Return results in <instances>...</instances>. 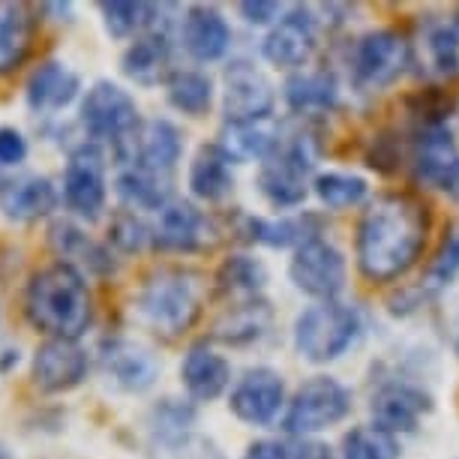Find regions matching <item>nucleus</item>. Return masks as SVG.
<instances>
[{"label":"nucleus","mask_w":459,"mask_h":459,"mask_svg":"<svg viewBox=\"0 0 459 459\" xmlns=\"http://www.w3.org/2000/svg\"><path fill=\"white\" fill-rule=\"evenodd\" d=\"M0 184H4V180H0Z\"/></svg>","instance_id":"3c124183"},{"label":"nucleus","mask_w":459,"mask_h":459,"mask_svg":"<svg viewBox=\"0 0 459 459\" xmlns=\"http://www.w3.org/2000/svg\"><path fill=\"white\" fill-rule=\"evenodd\" d=\"M211 244V220L189 202H171L153 225V249L162 253H198Z\"/></svg>","instance_id":"f3484780"},{"label":"nucleus","mask_w":459,"mask_h":459,"mask_svg":"<svg viewBox=\"0 0 459 459\" xmlns=\"http://www.w3.org/2000/svg\"><path fill=\"white\" fill-rule=\"evenodd\" d=\"M207 282L193 267L162 264L142 280L135 291V318L147 331L175 340L198 322L204 309Z\"/></svg>","instance_id":"7ed1b4c3"},{"label":"nucleus","mask_w":459,"mask_h":459,"mask_svg":"<svg viewBox=\"0 0 459 459\" xmlns=\"http://www.w3.org/2000/svg\"><path fill=\"white\" fill-rule=\"evenodd\" d=\"M423 48H427L429 69L441 79H456L459 75V19L438 22L423 33Z\"/></svg>","instance_id":"f704fd0d"},{"label":"nucleus","mask_w":459,"mask_h":459,"mask_svg":"<svg viewBox=\"0 0 459 459\" xmlns=\"http://www.w3.org/2000/svg\"><path fill=\"white\" fill-rule=\"evenodd\" d=\"M400 441L381 427H354L342 438V459H396Z\"/></svg>","instance_id":"c9c22d12"},{"label":"nucleus","mask_w":459,"mask_h":459,"mask_svg":"<svg viewBox=\"0 0 459 459\" xmlns=\"http://www.w3.org/2000/svg\"><path fill=\"white\" fill-rule=\"evenodd\" d=\"M82 126L93 144L106 142L115 147V157L124 160V153L129 151L138 129H142V120H138L135 100L120 84L102 79L84 91Z\"/></svg>","instance_id":"39448f33"},{"label":"nucleus","mask_w":459,"mask_h":459,"mask_svg":"<svg viewBox=\"0 0 459 459\" xmlns=\"http://www.w3.org/2000/svg\"><path fill=\"white\" fill-rule=\"evenodd\" d=\"M0 327H4V313H0Z\"/></svg>","instance_id":"09e8293b"},{"label":"nucleus","mask_w":459,"mask_h":459,"mask_svg":"<svg viewBox=\"0 0 459 459\" xmlns=\"http://www.w3.org/2000/svg\"><path fill=\"white\" fill-rule=\"evenodd\" d=\"M313 186H316V195L322 198L327 207H333V211H345V207L360 204L369 193L367 180L358 175H342V171L318 175Z\"/></svg>","instance_id":"4c0bfd02"},{"label":"nucleus","mask_w":459,"mask_h":459,"mask_svg":"<svg viewBox=\"0 0 459 459\" xmlns=\"http://www.w3.org/2000/svg\"><path fill=\"white\" fill-rule=\"evenodd\" d=\"M318 46L316 19L307 10H294L273 24L262 42V55L267 64L282 69H298L313 57Z\"/></svg>","instance_id":"dca6fc26"},{"label":"nucleus","mask_w":459,"mask_h":459,"mask_svg":"<svg viewBox=\"0 0 459 459\" xmlns=\"http://www.w3.org/2000/svg\"><path fill=\"white\" fill-rule=\"evenodd\" d=\"M180 157H184V135H180V129L171 120L157 117L142 124V129H138V135L133 138V144H129V151L124 153L120 162L171 178Z\"/></svg>","instance_id":"2eb2a0df"},{"label":"nucleus","mask_w":459,"mask_h":459,"mask_svg":"<svg viewBox=\"0 0 459 459\" xmlns=\"http://www.w3.org/2000/svg\"><path fill=\"white\" fill-rule=\"evenodd\" d=\"M285 405V381L280 372L255 367L244 372L229 396V409L249 427H271Z\"/></svg>","instance_id":"4468645a"},{"label":"nucleus","mask_w":459,"mask_h":459,"mask_svg":"<svg viewBox=\"0 0 459 459\" xmlns=\"http://www.w3.org/2000/svg\"><path fill=\"white\" fill-rule=\"evenodd\" d=\"M238 10H240V15H244L249 24L280 22V4H273V0H244Z\"/></svg>","instance_id":"c03bdc74"},{"label":"nucleus","mask_w":459,"mask_h":459,"mask_svg":"<svg viewBox=\"0 0 459 459\" xmlns=\"http://www.w3.org/2000/svg\"><path fill=\"white\" fill-rule=\"evenodd\" d=\"M445 189L459 202V166H456V171H454V178L447 180V186H445Z\"/></svg>","instance_id":"49530a36"},{"label":"nucleus","mask_w":459,"mask_h":459,"mask_svg":"<svg viewBox=\"0 0 459 459\" xmlns=\"http://www.w3.org/2000/svg\"><path fill=\"white\" fill-rule=\"evenodd\" d=\"M28 138H24L15 126H0V169L22 166L28 160Z\"/></svg>","instance_id":"37998d69"},{"label":"nucleus","mask_w":459,"mask_h":459,"mask_svg":"<svg viewBox=\"0 0 459 459\" xmlns=\"http://www.w3.org/2000/svg\"><path fill=\"white\" fill-rule=\"evenodd\" d=\"M351 411V394L349 387L340 385L331 376H313L298 387L285 409L282 427L289 436H313L333 423H340Z\"/></svg>","instance_id":"423d86ee"},{"label":"nucleus","mask_w":459,"mask_h":459,"mask_svg":"<svg viewBox=\"0 0 459 459\" xmlns=\"http://www.w3.org/2000/svg\"><path fill=\"white\" fill-rule=\"evenodd\" d=\"M244 459H331L322 445H285V441H255Z\"/></svg>","instance_id":"79ce46f5"},{"label":"nucleus","mask_w":459,"mask_h":459,"mask_svg":"<svg viewBox=\"0 0 459 459\" xmlns=\"http://www.w3.org/2000/svg\"><path fill=\"white\" fill-rule=\"evenodd\" d=\"M166 97L171 108L184 111L189 117H202L213 106V82L198 69H178L166 82Z\"/></svg>","instance_id":"c756f323"},{"label":"nucleus","mask_w":459,"mask_h":459,"mask_svg":"<svg viewBox=\"0 0 459 459\" xmlns=\"http://www.w3.org/2000/svg\"><path fill=\"white\" fill-rule=\"evenodd\" d=\"M24 316L48 340L79 342L93 322V294L84 273L64 262L37 271L24 289Z\"/></svg>","instance_id":"f03ea898"},{"label":"nucleus","mask_w":459,"mask_h":459,"mask_svg":"<svg viewBox=\"0 0 459 459\" xmlns=\"http://www.w3.org/2000/svg\"><path fill=\"white\" fill-rule=\"evenodd\" d=\"M102 24H106L111 39H129L142 37V30H151L157 24V6L153 4H126V0H111V4H100Z\"/></svg>","instance_id":"72a5a7b5"},{"label":"nucleus","mask_w":459,"mask_h":459,"mask_svg":"<svg viewBox=\"0 0 459 459\" xmlns=\"http://www.w3.org/2000/svg\"><path fill=\"white\" fill-rule=\"evenodd\" d=\"M180 37H184L186 55L198 60V64H213V60L225 57L231 46V28L222 19L220 10L204 4L189 6L184 22H180Z\"/></svg>","instance_id":"4be33fe9"},{"label":"nucleus","mask_w":459,"mask_h":459,"mask_svg":"<svg viewBox=\"0 0 459 459\" xmlns=\"http://www.w3.org/2000/svg\"><path fill=\"white\" fill-rule=\"evenodd\" d=\"M64 198L66 211L79 220H100L106 211L108 184H106V153L100 144L82 142L79 147L69 151L66 169H64Z\"/></svg>","instance_id":"6e6552de"},{"label":"nucleus","mask_w":459,"mask_h":459,"mask_svg":"<svg viewBox=\"0 0 459 459\" xmlns=\"http://www.w3.org/2000/svg\"><path fill=\"white\" fill-rule=\"evenodd\" d=\"M429 409H432L429 396L418 391V387L403 385V381L378 387L376 396H372V418H376V427L391 432V436L418 429V420Z\"/></svg>","instance_id":"5701e85b"},{"label":"nucleus","mask_w":459,"mask_h":459,"mask_svg":"<svg viewBox=\"0 0 459 459\" xmlns=\"http://www.w3.org/2000/svg\"><path fill=\"white\" fill-rule=\"evenodd\" d=\"M235 189V175H231V160L225 157L220 144H204L189 162V193L207 204L222 202Z\"/></svg>","instance_id":"a878e982"},{"label":"nucleus","mask_w":459,"mask_h":459,"mask_svg":"<svg viewBox=\"0 0 459 459\" xmlns=\"http://www.w3.org/2000/svg\"><path fill=\"white\" fill-rule=\"evenodd\" d=\"M0 459H15V456H13V450L6 447L4 441H0Z\"/></svg>","instance_id":"de8ad7c7"},{"label":"nucleus","mask_w":459,"mask_h":459,"mask_svg":"<svg viewBox=\"0 0 459 459\" xmlns=\"http://www.w3.org/2000/svg\"><path fill=\"white\" fill-rule=\"evenodd\" d=\"M276 93L262 69L247 60H235L225 69V91H222V115L229 126L264 124L273 115Z\"/></svg>","instance_id":"1a4fd4ad"},{"label":"nucleus","mask_w":459,"mask_h":459,"mask_svg":"<svg viewBox=\"0 0 459 459\" xmlns=\"http://www.w3.org/2000/svg\"><path fill=\"white\" fill-rule=\"evenodd\" d=\"M411 60L409 42L394 30H372L354 46V79L360 88H385L405 73Z\"/></svg>","instance_id":"f8f14e48"},{"label":"nucleus","mask_w":459,"mask_h":459,"mask_svg":"<svg viewBox=\"0 0 459 459\" xmlns=\"http://www.w3.org/2000/svg\"><path fill=\"white\" fill-rule=\"evenodd\" d=\"M48 247L60 262L75 267L79 273H93V276H108L115 271V255L108 247L97 244L82 225L73 220H55L48 225Z\"/></svg>","instance_id":"a211bd4d"},{"label":"nucleus","mask_w":459,"mask_h":459,"mask_svg":"<svg viewBox=\"0 0 459 459\" xmlns=\"http://www.w3.org/2000/svg\"><path fill=\"white\" fill-rule=\"evenodd\" d=\"M267 325H271V307L258 298L240 300L229 313H222L220 322L213 325V340H220L225 345H247L264 336Z\"/></svg>","instance_id":"cd10ccee"},{"label":"nucleus","mask_w":459,"mask_h":459,"mask_svg":"<svg viewBox=\"0 0 459 459\" xmlns=\"http://www.w3.org/2000/svg\"><path fill=\"white\" fill-rule=\"evenodd\" d=\"M108 244L124 255L144 253L147 247H153V229L135 211H120L108 225Z\"/></svg>","instance_id":"58836bf2"},{"label":"nucleus","mask_w":459,"mask_h":459,"mask_svg":"<svg viewBox=\"0 0 459 459\" xmlns=\"http://www.w3.org/2000/svg\"><path fill=\"white\" fill-rule=\"evenodd\" d=\"M82 93V79L79 73H73L60 60H46L28 75L24 84V100L33 115H57L73 106Z\"/></svg>","instance_id":"aec40b11"},{"label":"nucleus","mask_w":459,"mask_h":459,"mask_svg":"<svg viewBox=\"0 0 459 459\" xmlns=\"http://www.w3.org/2000/svg\"><path fill=\"white\" fill-rule=\"evenodd\" d=\"M429 211L411 195L376 198L358 225V267L369 282L409 273L427 247Z\"/></svg>","instance_id":"f257e3e1"},{"label":"nucleus","mask_w":459,"mask_h":459,"mask_svg":"<svg viewBox=\"0 0 459 459\" xmlns=\"http://www.w3.org/2000/svg\"><path fill=\"white\" fill-rule=\"evenodd\" d=\"M115 189L129 207H138V211H162L166 204H171V178L153 175V171L135 166H126L120 171Z\"/></svg>","instance_id":"c85d7f7f"},{"label":"nucleus","mask_w":459,"mask_h":459,"mask_svg":"<svg viewBox=\"0 0 459 459\" xmlns=\"http://www.w3.org/2000/svg\"><path fill=\"white\" fill-rule=\"evenodd\" d=\"M247 235L255 244H267V247H294V244H307L309 231H307V220L303 216H282V220H255V216H247Z\"/></svg>","instance_id":"e433bc0d"},{"label":"nucleus","mask_w":459,"mask_h":459,"mask_svg":"<svg viewBox=\"0 0 459 459\" xmlns=\"http://www.w3.org/2000/svg\"><path fill=\"white\" fill-rule=\"evenodd\" d=\"M289 276L303 294L316 298L318 303L336 300V294L345 289V258L333 244L313 238L294 249Z\"/></svg>","instance_id":"9b49d317"},{"label":"nucleus","mask_w":459,"mask_h":459,"mask_svg":"<svg viewBox=\"0 0 459 459\" xmlns=\"http://www.w3.org/2000/svg\"><path fill=\"white\" fill-rule=\"evenodd\" d=\"M33 42V15L24 4L0 0V75L24 64Z\"/></svg>","instance_id":"bb28decb"},{"label":"nucleus","mask_w":459,"mask_h":459,"mask_svg":"<svg viewBox=\"0 0 459 459\" xmlns=\"http://www.w3.org/2000/svg\"><path fill=\"white\" fill-rule=\"evenodd\" d=\"M285 102L300 111V115H307V111H327L336 106V97H340V91H336V79L331 73H298L291 75L289 82H285Z\"/></svg>","instance_id":"7c9ffc66"},{"label":"nucleus","mask_w":459,"mask_h":459,"mask_svg":"<svg viewBox=\"0 0 459 459\" xmlns=\"http://www.w3.org/2000/svg\"><path fill=\"white\" fill-rule=\"evenodd\" d=\"M225 151V157L231 162H247V160H262L267 162L280 147L276 138L264 124H249V126H229L225 124L222 138L216 142Z\"/></svg>","instance_id":"2f4dec72"},{"label":"nucleus","mask_w":459,"mask_h":459,"mask_svg":"<svg viewBox=\"0 0 459 459\" xmlns=\"http://www.w3.org/2000/svg\"><path fill=\"white\" fill-rule=\"evenodd\" d=\"M195 420V409L186 403H178V400H162L157 409H153V432L169 441V445H178L180 438H186V429L193 427Z\"/></svg>","instance_id":"ea45409f"},{"label":"nucleus","mask_w":459,"mask_h":459,"mask_svg":"<svg viewBox=\"0 0 459 459\" xmlns=\"http://www.w3.org/2000/svg\"><path fill=\"white\" fill-rule=\"evenodd\" d=\"M88 351L79 342L46 340L37 345L30 360V381L42 394H66L79 387L88 376Z\"/></svg>","instance_id":"ddd939ff"},{"label":"nucleus","mask_w":459,"mask_h":459,"mask_svg":"<svg viewBox=\"0 0 459 459\" xmlns=\"http://www.w3.org/2000/svg\"><path fill=\"white\" fill-rule=\"evenodd\" d=\"M459 276V222H454L447 229L445 240H441L436 258H432L429 271H427V282L441 289V285H450Z\"/></svg>","instance_id":"a19ab883"},{"label":"nucleus","mask_w":459,"mask_h":459,"mask_svg":"<svg viewBox=\"0 0 459 459\" xmlns=\"http://www.w3.org/2000/svg\"><path fill=\"white\" fill-rule=\"evenodd\" d=\"M64 202L55 180L46 175H24L0 184V213L13 222H37L55 213Z\"/></svg>","instance_id":"6ab92c4d"},{"label":"nucleus","mask_w":459,"mask_h":459,"mask_svg":"<svg viewBox=\"0 0 459 459\" xmlns=\"http://www.w3.org/2000/svg\"><path fill=\"white\" fill-rule=\"evenodd\" d=\"M102 376L108 385H115L124 394H144L157 385L160 378V360L147 345L126 340V336H108L100 342L97 351Z\"/></svg>","instance_id":"9d476101"},{"label":"nucleus","mask_w":459,"mask_h":459,"mask_svg":"<svg viewBox=\"0 0 459 459\" xmlns=\"http://www.w3.org/2000/svg\"><path fill=\"white\" fill-rule=\"evenodd\" d=\"M313 138L298 135L289 144L276 147V153L258 171V189L273 207H298L307 198L309 171L316 169Z\"/></svg>","instance_id":"0eeeda50"},{"label":"nucleus","mask_w":459,"mask_h":459,"mask_svg":"<svg viewBox=\"0 0 459 459\" xmlns=\"http://www.w3.org/2000/svg\"><path fill=\"white\" fill-rule=\"evenodd\" d=\"M19 360H22V354L19 349H6V351H0V372H10L19 367Z\"/></svg>","instance_id":"a18cd8bd"},{"label":"nucleus","mask_w":459,"mask_h":459,"mask_svg":"<svg viewBox=\"0 0 459 459\" xmlns=\"http://www.w3.org/2000/svg\"><path fill=\"white\" fill-rule=\"evenodd\" d=\"M180 381L195 403H213L231 385V363L207 342H195L189 345L184 363H180Z\"/></svg>","instance_id":"b1692460"},{"label":"nucleus","mask_w":459,"mask_h":459,"mask_svg":"<svg viewBox=\"0 0 459 459\" xmlns=\"http://www.w3.org/2000/svg\"><path fill=\"white\" fill-rule=\"evenodd\" d=\"M456 351H459V342H456Z\"/></svg>","instance_id":"8fccbe9b"},{"label":"nucleus","mask_w":459,"mask_h":459,"mask_svg":"<svg viewBox=\"0 0 459 459\" xmlns=\"http://www.w3.org/2000/svg\"><path fill=\"white\" fill-rule=\"evenodd\" d=\"M360 333L358 309L340 300H322L307 307L294 322V349L309 363H331L351 349Z\"/></svg>","instance_id":"20e7f679"},{"label":"nucleus","mask_w":459,"mask_h":459,"mask_svg":"<svg viewBox=\"0 0 459 459\" xmlns=\"http://www.w3.org/2000/svg\"><path fill=\"white\" fill-rule=\"evenodd\" d=\"M264 282H267V267L258 258L249 255L225 258L220 271H216V289L222 294H231V298H244V300L258 298Z\"/></svg>","instance_id":"473e14b6"},{"label":"nucleus","mask_w":459,"mask_h":459,"mask_svg":"<svg viewBox=\"0 0 459 459\" xmlns=\"http://www.w3.org/2000/svg\"><path fill=\"white\" fill-rule=\"evenodd\" d=\"M411 166H414V178L420 184L441 186V189L447 186V180L454 178V171L459 166V151L445 124L420 126L411 147Z\"/></svg>","instance_id":"412c9836"},{"label":"nucleus","mask_w":459,"mask_h":459,"mask_svg":"<svg viewBox=\"0 0 459 459\" xmlns=\"http://www.w3.org/2000/svg\"><path fill=\"white\" fill-rule=\"evenodd\" d=\"M169 60H171V42L169 33L153 24L151 30H144L142 37L124 51L120 57V69L129 82L142 84V88H153L160 82H169Z\"/></svg>","instance_id":"393cba45"}]
</instances>
